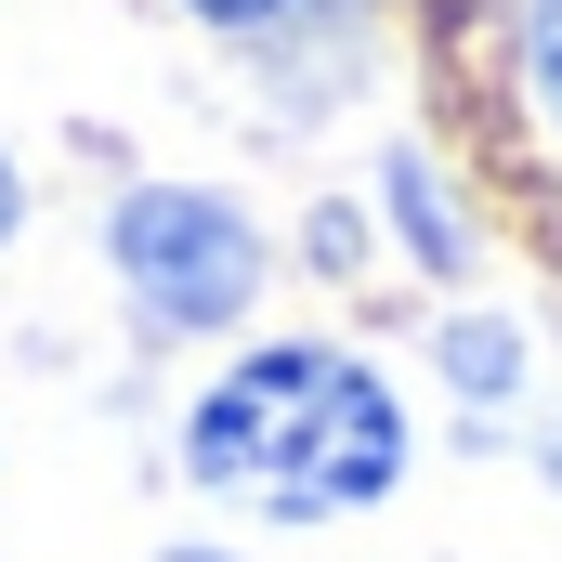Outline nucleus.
Segmentation results:
<instances>
[{"label": "nucleus", "instance_id": "obj_1", "mask_svg": "<svg viewBox=\"0 0 562 562\" xmlns=\"http://www.w3.org/2000/svg\"><path fill=\"white\" fill-rule=\"evenodd\" d=\"M183 471H196L210 497L276 510V524H327V510L393 497V471H406V406H393L353 353L276 340V353H249V367L210 380V406L183 419Z\"/></svg>", "mask_w": 562, "mask_h": 562}, {"label": "nucleus", "instance_id": "obj_2", "mask_svg": "<svg viewBox=\"0 0 562 562\" xmlns=\"http://www.w3.org/2000/svg\"><path fill=\"white\" fill-rule=\"evenodd\" d=\"M119 276H132L144 327H223L262 288V236H249V210H223L196 183H144L119 210Z\"/></svg>", "mask_w": 562, "mask_h": 562}, {"label": "nucleus", "instance_id": "obj_3", "mask_svg": "<svg viewBox=\"0 0 562 562\" xmlns=\"http://www.w3.org/2000/svg\"><path fill=\"white\" fill-rule=\"evenodd\" d=\"M537 92L562 105V0H537Z\"/></svg>", "mask_w": 562, "mask_h": 562}, {"label": "nucleus", "instance_id": "obj_4", "mask_svg": "<svg viewBox=\"0 0 562 562\" xmlns=\"http://www.w3.org/2000/svg\"><path fill=\"white\" fill-rule=\"evenodd\" d=\"M210 26H262V13H301V0H196Z\"/></svg>", "mask_w": 562, "mask_h": 562}, {"label": "nucleus", "instance_id": "obj_5", "mask_svg": "<svg viewBox=\"0 0 562 562\" xmlns=\"http://www.w3.org/2000/svg\"><path fill=\"white\" fill-rule=\"evenodd\" d=\"M0 236H13V157H0Z\"/></svg>", "mask_w": 562, "mask_h": 562}, {"label": "nucleus", "instance_id": "obj_6", "mask_svg": "<svg viewBox=\"0 0 562 562\" xmlns=\"http://www.w3.org/2000/svg\"><path fill=\"white\" fill-rule=\"evenodd\" d=\"M183 562H210V550H183Z\"/></svg>", "mask_w": 562, "mask_h": 562}]
</instances>
